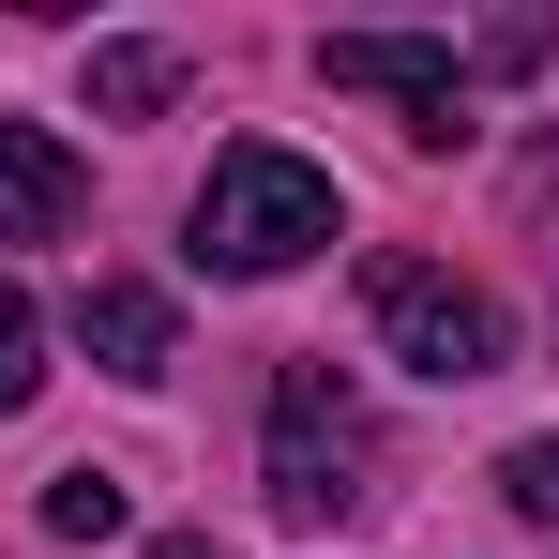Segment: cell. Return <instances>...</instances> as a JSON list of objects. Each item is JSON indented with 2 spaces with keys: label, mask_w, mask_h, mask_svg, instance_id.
<instances>
[{
  "label": "cell",
  "mask_w": 559,
  "mask_h": 559,
  "mask_svg": "<svg viewBox=\"0 0 559 559\" xmlns=\"http://www.w3.org/2000/svg\"><path fill=\"white\" fill-rule=\"evenodd\" d=\"M258 499H273V514H302V530H333V514H364V499H378V408H364L333 364H287V378H273V424H258Z\"/></svg>",
  "instance_id": "cell-1"
},
{
  "label": "cell",
  "mask_w": 559,
  "mask_h": 559,
  "mask_svg": "<svg viewBox=\"0 0 559 559\" xmlns=\"http://www.w3.org/2000/svg\"><path fill=\"white\" fill-rule=\"evenodd\" d=\"M333 227H348V212H333V167H302L273 136L212 152V182H197V258H212V273H302Z\"/></svg>",
  "instance_id": "cell-2"
},
{
  "label": "cell",
  "mask_w": 559,
  "mask_h": 559,
  "mask_svg": "<svg viewBox=\"0 0 559 559\" xmlns=\"http://www.w3.org/2000/svg\"><path fill=\"white\" fill-rule=\"evenodd\" d=\"M364 318H378V348H393V364H424V378H499V364H514L499 287L439 273V258H378V273H364Z\"/></svg>",
  "instance_id": "cell-3"
},
{
  "label": "cell",
  "mask_w": 559,
  "mask_h": 559,
  "mask_svg": "<svg viewBox=\"0 0 559 559\" xmlns=\"http://www.w3.org/2000/svg\"><path fill=\"white\" fill-rule=\"evenodd\" d=\"M318 76H333V92L408 106V136H424V152H454V136H468V61H454V46H424V31H333V46H318Z\"/></svg>",
  "instance_id": "cell-4"
},
{
  "label": "cell",
  "mask_w": 559,
  "mask_h": 559,
  "mask_svg": "<svg viewBox=\"0 0 559 559\" xmlns=\"http://www.w3.org/2000/svg\"><path fill=\"white\" fill-rule=\"evenodd\" d=\"M76 152H61V136H46V121H0V242H61V227H76Z\"/></svg>",
  "instance_id": "cell-5"
},
{
  "label": "cell",
  "mask_w": 559,
  "mask_h": 559,
  "mask_svg": "<svg viewBox=\"0 0 559 559\" xmlns=\"http://www.w3.org/2000/svg\"><path fill=\"white\" fill-rule=\"evenodd\" d=\"M76 348H92L106 378H167V348H182V318H167V287L106 273V287H76Z\"/></svg>",
  "instance_id": "cell-6"
},
{
  "label": "cell",
  "mask_w": 559,
  "mask_h": 559,
  "mask_svg": "<svg viewBox=\"0 0 559 559\" xmlns=\"http://www.w3.org/2000/svg\"><path fill=\"white\" fill-rule=\"evenodd\" d=\"M167 106H182V46H152V31L92 46V121H167Z\"/></svg>",
  "instance_id": "cell-7"
},
{
  "label": "cell",
  "mask_w": 559,
  "mask_h": 559,
  "mask_svg": "<svg viewBox=\"0 0 559 559\" xmlns=\"http://www.w3.org/2000/svg\"><path fill=\"white\" fill-rule=\"evenodd\" d=\"M121 514H136V499H121V468H61V484H46V530H61V545H106Z\"/></svg>",
  "instance_id": "cell-8"
},
{
  "label": "cell",
  "mask_w": 559,
  "mask_h": 559,
  "mask_svg": "<svg viewBox=\"0 0 559 559\" xmlns=\"http://www.w3.org/2000/svg\"><path fill=\"white\" fill-rule=\"evenodd\" d=\"M31 378H46V318H31V302L0 287V424L31 408Z\"/></svg>",
  "instance_id": "cell-9"
},
{
  "label": "cell",
  "mask_w": 559,
  "mask_h": 559,
  "mask_svg": "<svg viewBox=\"0 0 559 559\" xmlns=\"http://www.w3.org/2000/svg\"><path fill=\"white\" fill-rule=\"evenodd\" d=\"M499 499H514L530 530H559V439H514V454H499Z\"/></svg>",
  "instance_id": "cell-10"
},
{
  "label": "cell",
  "mask_w": 559,
  "mask_h": 559,
  "mask_svg": "<svg viewBox=\"0 0 559 559\" xmlns=\"http://www.w3.org/2000/svg\"><path fill=\"white\" fill-rule=\"evenodd\" d=\"M514 212H530V242H545V273H559V136L514 167Z\"/></svg>",
  "instance_id": "cell-11"
},
{
  "label": "cell",
  "mask_w": 559,
  "mask_h": 559,
  "mask_svg": "<svg viewBox=\"0 0 559 559\" xmlns=\"http://www.w3.org/2000/svg\"><path fill=\"white\" fill-rule=\"evenodd\" d=\"M167 559H227V545H167Z\"/></svg>",
  "instance_id": "cell-12"
}]
</instances>
